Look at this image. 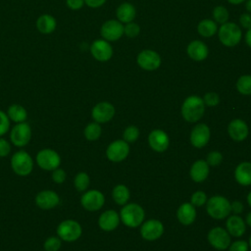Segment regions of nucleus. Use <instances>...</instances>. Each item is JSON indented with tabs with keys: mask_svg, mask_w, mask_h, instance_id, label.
Wrapping results in <instances>:
<instances>
[{
	"mask_svg": "<svg viewBox=\"0 0 251 251\" xmlns=\"http://www.w3.org/2000/svg\"><path fill=\"white\" fill-rule=\"evenodd\" d=\"M205 103L202 98L196 95L187 97L181 106V115L183 119L189 123L199 121L204 114Z\"/></svg>",
	"mask_w": 251,
	"mask_h": 251,
	"instance_id": "nucleus-1",
	"label": "nucleus"
},
{
	"mask_svg": "<svg viewBox=\"0 0 251 251\" xmlns=\"http://www.w3.org/2000/svg\"><path fill=\"white\" fill-rule=\"evenodd\" d=\"M11 168L19 176H26L33 170V159L25 150H19L11 157Z\"/></svg>",
	"mask_w": 251,
	"mask_h": 251,
	"instance_id": "nucleus-2",
	"label": "nucleus"
},
{
	"mask_svg": "<svg viewBox=\"0 0 251 251\" xmlns=\"http://www.w3.org/2000/svg\"><path fill=\"white\" fill-rule=\"evenodd\" d=\"M57 235L65 242L76 241L82 233V227L80 224L75 220L68 219L62 221L56 228Z\"/></svg>",
	"mask_w": 251,
	"mask_h": 251,
	"instance_id": "nucleus-3",
	"label": "nucleus"
},
{
	"mask_svg": "<svg viewBox=\"0 0 251 251\" xmlns=\"http://www.w3.org/2000/svg\"><path fill=\"white\" fill-rule=\"evenodd\" d=\"M37 166L43 171L52 172L61 165V156L59 153L51 148H44L37 152L35 156Z\"/></svg>",
	"mask_w": 251,
	"mask_h": 251,
	"instance_id": "nucleus-4",
	"label": "nucleus"
},
{
	"mask_svg": "<svg viewBox=\"0 0 251 251\" xmlns=\"http://www.w3.org/2000/svg\"><path fill=\"white\" fill-rule=\"evenodd\" d=\"M218 35L220 41L225 46L233 47L239 43L242 33L240 27L236 24L226 22L221 25Z\"/></svg>",
	"mask_w": 251,
	"mask_h": 251,
	"instance_id": "nucleus-5",
	"label": "nucleus"
},
{
	"mask_svg": "<svg viewBox=\"0 0 251 251\" xmlns=\"http://www.w3.org/2000/svg\"><path fill=\"white\" fill-rule=\"evenodd\" d=\"M121 219L126 226L136 227L144 220V210L138 204H127L121 210Z\"/></svg>",
	"mask_w": 251,
	"mask_h": 251,
	"instance_id": "nucleus-6",
	"label": "nucleus"
},
{
	"mask_svg": "<svg viewBox=\"0 0 251 251\" xmlns=\"http://www.w3.org/2000/svg\"><path fill=\"white\" fill-rule=\"evenodd\" d=\"M31 127L26 122L16 124L10 130V140L16 147L26 146L31 139Z\"/></svg>",
	"mask_w": 251,
	"mask_h": 251,
	"instance_id": "nucleus-7",
	"label": "nucleus"
},
{
	"mask_svg": "<svg viewBox=\"0 0 251 251\" xmlns=\"http://www.w3.org/2000/svg\"><path fill=\"white\" fill-rule=\"evenodd\" d=\"M230 211V203L223 196H213L208 200L207 212L214 219H224L229 215Z\"/></svg>",
	"mask_w": 251,
	"mask_h": 251,
	"instance_id": "nucleus-8",
	"label": "nucleus"
},
{
	"mask_svg": "<svg viewBox=\"0 0 251 251\" xmlns=\"http://www.w3.org/2000/svg\"><path fill=\"white\" fill-rule=\"evenodd\" d=\"M105 198L102 192L96 189L87 190L84 192L80 197V204L81 206L90 212L98 211L104 205Z\"/></svg>",
	"mask_w": 251,
	"mask_h": 251,
	"instance_id": "nucleus-9",
	"label": "nucleus"
},
{
	"mask_svg": "<svg viewBox=\"0 0 251 251\" xmlns=\"http://www.w3.org/2000/svg\"><path fill=\"white\" fill-rule=\"evenodd\" d=\"M34 201L39 209L52 210L60 204V196L54 190L44 189L36 194Z\"/></svg>",
	"mask_w": 251,
	"mask_h": 251,
	"instance_id": "nucleus-10",
	"label": "nucleus"
},
{
	"mask_svg": "<svg viewBox=\"0 0 251 251\" xmlns=\"http://www.w3.org/2000/svg\"><path fill=\"white\" fill-rule=\"evenodd\" d=\"M100 34L107 41H117L124 34V25L117 20L106 21L100 28Z\"/></svg>",
	"mask_w": 251,
	"mask_h": 251,
	"instance_id": "nucleus-11",
	"label": "nucleus"
},
{
	"mask_svg": "<svg viewBox=\"0 0 251 251\" xmlns=\"http://www.w3.org/2000/svg\"><path fill=\"white\" fill-rule=\"evenodd\" d=\"M92 57L99 62H106L113 56V48L109 41L105 39H96L90 45Z\"/></svg>",
	"mask_w": 251,
	"mask_h": 251,
	"instance_id": "nucleus-12",
	"label": "nucleus"
},
{
	"mask_svg": "<svg viewBox=\"0 0 251 251\" xmlns=\"http://www.w3.org/2000/svg\"><path fill=\"white\" fill-rule=\"evenodd\" d=\"M138 66L145 71H154L157 70L161 65L160 55L153 50H143L141 51L136 58Z\"/></svg>",
	"mask_w": 251,
	"mask_h": 251,
	"instance_id": "nucleus-13",
	"label": "nucleus"
},
{
	"mask_svg": "<svg viewBox=\"0 0 251 251\" xmlns=\"http://www.w3.org/2000/svg\"><path fill=\"white\" fill-rule=\"evenodd\" d=\"M115 115V107L106 101L97 103L91 111V117L94 122L98 124H104L112 120Z\"/></svg>",
	"mask_w": 251,
	"mask_h": 251,
	"instance_id": "nucleus-14",
	"label": "nucleus"
},
{
	"mask_svg": "<svg viewBox=\"0 0 251 251\" xmlns=\"http://www.w3.org/2000/svg\"><path fill=\"white\" fill-rule=\"evenodd\" d=\"M208 240L210 244L219 250L226 249L230 244L229 233L223 227H214L208 233Z\"/></svg>",
	"mask_w": 251,
	"mask_h": 251,
	"instance_id": "nucleus-15",
	"label": "nucleus"
},
{
	"mask_svg": "<svg viewBox=\"0 0 251 251\" xmlns=\"http://www.w3.org/2000/svg\"><path fill=\"white\" fill-rule=\"evenodd\" d=\"M129 152V146L125 140H116L112 142L106 150L107 158L112 162H121L125 160Z\"/></svg>",
	"mask_w": 251,
	"mask_h": 251,
	"instance_id": "nucleus-16",
	"label": "nucleus"
},
{
	"mask_svg": "<svg viewBox=\"0 0 251 251\" xmlns=\"http://www.w3.org/2000/svg\"><path fill=\"white\" fill-rule=\"evenodd\" d=\"M164 232L163 224L158 220H149L145 222L141 228L140 233L141 236L146 240H156L158 239Z\"/></svg>",
	"mask_w": 251,
	"mask_h": 251,
	"instance_id": "nucleus-17",
	"label": "nucleus"
},
{
	"mask_svg": "<svg viewBox=\"0 0 251 251\" xmlns=\"http://www.w3.org/2000/svg\"><path fill=\"white\" fill-rule=\"evenodd\" d=\"M210 139V128L205 124H199L190 133V142L194 147H204Z\"/></svg>",
	"mask_w": 251,
	"mask_h": 251,
	"instance_id": "nucleus-18",
	"label": "nucleus"
},
{
	"mask_svg": "<svg viewBox=\"0 0 251 251\" xmlns=\"http://www.w3.org/2000/svg\"><path fill=\"white\" fill-rule=\"evenodd\" d=\"M150 147L157 152H164L169 147L168 134L161 129H154L148 136Z\"/></svg>",
	"mask_w": 251,
	"mask_h": 251,
	"instance_id": "nucleus-19",
	"label": "nucleus"
},
{
	"mask_svg": "<svg viewBox=\"0 0 251 251\" xmlns=\"http://www.w3.org/2000/svg\"><path fill=\"white\" fill-rule=\"evenodd\" d=\"M227 131L229 136L236 141H242L244 140L249 132L248 129V126L247 124L239 119L233 120L229 123L228 127H227Z\"/></svg>",
	"mask_w": 251,
	"mask_h": 251,
	"instance_id": "nucleus-20",
	"label": "nucleus"
},
{
	"mask_svg": "<svg viewBox=\"0 0 251 251\" xmlns=\"http://www.w3.org/2000/svg\"><path fill=\"white\" fill-rule=\"evenodd\" d=\"M119 224L120 216L114 210H107L103 212L98 219V225L100 228L105 231L114 230L119 226Z\"/></svg>",
	"mask_w": 251,
	"mask_h": 251,
	"instance_id": "nucleus-21",
	"label": "nucleus"
},
{
	"mask_svg": "<svg viewBox=\"0 0 251 251\" xmlns=\"http://www.w3.org/2000/svg\"><path fill=\"white\" fill-rule=\"evenodd\" d=\"M187 54L194 61H203L208 57L207 45L200 40H193L187 46Z\"/></svg>",
	"mask_w": 251,
	"mask_h": 251,
	"instance_id": "nucleus-22",
	"label": "nucleus"
},
{
	"mask_svg": "<svg viewBox=\"0 0 251 251\" xmlns=\"http://www.w3.org/2000/svg\"><path fill=\"white\" fill-rule=\"evenodd\" d=\"M35 25L40 33L50 34L53 31H55L57 27V21L50 14H42L37 18Z\"/></svg>",
	"mask_w": 251,
	"mask_h": 251,
	"instance_id": "nucleus-23",
	"label": "nucleus"
},
{
	"mask_svg": "<svg viewBox=\"0 0 251 251\" xmlns=\"http://www.w3.org/2000/svg\"><path fill=\"white\" fill-rule=\"evenodd\" d=\"M176 217L182 225L188 226L192 224L196 218L195 208L190 203H183L177 209Z\"/></svg>",
	"mask_w": 251,
	"mask_h": 251,
	"instance_id": "nucleus-24",
	"label": "nucleus"
},
{
	"mask_svg": "<svg viewBox=\"0 0 251 251\" xmlns=\"http://www.w3.org/2000/svg\"><path fill=\"white\" fill-rule=\"evenodd\" d=\"M236 181L244 186L251 184V163L242 162L240 163L234 172Z\"/></svg>",
	"mask_w": 251,
	"mask_h": 251,
	"instance_id": "nucleus-25",
	"label": "nucleus"
},
{
	"mask_svg": "<svg viewBox=\"0 0 251 251\" xmlns=\"http://www.w3.org/2000/svg\"><path fill=\"white\" fill-rule=\"evenodd\" d=\"M116 15L118 18V21L121 22L122 24H127L130 23L134 20L135 15H136V11L135 8L132 4L130 3H123L121 4L116 11Z\"/></svg>",
	"mask_w": 251,
	"mask_h": 251,
	"instance_id": "nucleus-26",
	"label": "nucleus"
},
{
	"mask_svg": "<svg viewBox=\"0 0 251 251\" xmlns=\"http://www.w3.org/2000/svg\"><path fill=\"white\" fill-rule=\"evenodd\" d=\"M209 175V166L206 161H196L190 169V176L196 182H201L207 178Z\"/></svg>",
	"mask_w": 251,
	"mask_h": 251,
	"instance_id": "nucleus-27",
	"label": "nucleus"
},
{
	"mask_svg": "<svg viewBox=\"0 0 251 251\" xmlns=\"http://www.w3.org/2000/svg\"><path fill=\"white\" fill-rule=\"evenodd\" d=\"M226 228L232 236L239 237L245 232V223L239 216H230L226 221Z\"/></svg>",
	"mask_w": 251,
	"mask_h": 251,
	"instance_id": "nucleus-28",
	"label": "nucleus"
},
{
	"mask_svg": "<svg viewBox=\"0 0 251 251\" xmlns=\"http://www.w3.org/2000/svg\"><path fill=\"white\" fill-rule=\"evenodd\" d=\"M7 116L11 122L15 124L25 122L27 119V111L21 104H12L7 109Z\"/></svg>",
	"mask_w": 251,
	"mask_h": 251,
	"instance_id": "nucleus-29",
	"label": "nucleus"
},
{
	"mask_svg": "<svg viewBox=\"0 0 251 251\" xmlns=\"http://www.w3.org/2000/svg\"><path fill=\"white\" fill-rule=\"evenodd\" d=\"M197 31L203 37H211L218 31V26L215 21L205 19L198 24Z\"/></svg>",
	"mask_w": 251,
	"mask_h": 251,
	"instance_id": "nucleus-30",
	"label": "nucleus"
},
{
	"mask_svg": "<svg viewBox=\"0 0 251 251\" xmlns=\"http://www.w3.org/2000/svg\"><path fill=\"white\" fill-rule=\"evenodd\" d=\"M113 198L119 205H124L129 198V190L124 184H118L113 189Z\"/></svg>",
	"mask_w": 251,
	"mask_h": 251,
	"instance_id": "nucleus-31",
	"label": "nucleus"
},
{
	"mask_svg": "<svg viewBox=\"0 0 251 251\" xmlns=\"http://www.w3.org/2000/svg\"><path fill=\"white\" fill-rule=\"evenodd\" d=\"M101 132H102V129H101V126L98 123L96 122H93V123H89L85 127H84V130H83V133H84V137L89 140V141H94V140H97L100 135H101Z\"/></svg>",
	"mask_w": 251,
	"mask_h": 251,
	"instance_id": "nucleus-32",
	"label": "nucleus"
},
{
	"mask_svg": "<svg viewBox=\"0 0 251 251\" xmlns=\"http://www.w3.org/2000/svg\"><path fill=\"white\" fill-rule=\"evenodd\" d=\"M89 183H90V178H89V176L86 173L79 172L75 176L74 185H75V188L78 192L86 191V189L89 186Z\"/></svg>",
	"mask_w": 251,
	"mask_h": 251,
	"instance_id": "nucleus-33",
	"label": "nucleus"
},
{
	"mask_svg": "<svg viewBox=\"0 0 251 251\" xmlns=\"http://www.w3.org/2000/svg\"><path fill=\"white\" fill-rule=\"evenodd\" d=\"M236 89L243 95H251V75H241L236 81Z\"/></svg>",
	"mask_w": 251,
	"mask_h": 251,
	"instance_id": "nucleus-34",
	"label": "nucleus"
},
{
	"mask_svg": "<svg viewBox=\"0 0 251 251\" xmlns=\"http://www.w3.org/2000/svg\"><path fill=\"white\" fill-rule=\"evenodd\" d=\"M62 240L58 235H52L45 239L43 243V249L45 251H59L62 247Z\"/></svg>",
	"mask_w": 251,
	"mask_h": 251,
	"instance_id": "nucleus-35",
	"label": "nucleus"
},
{
	"mask_svg": "<svg viewBox=\"0 0 251 251\" xmlns=\"http://www.w3.org/2000/svg\"><path fill=\"white\" fill-rule=\"evenodd\" d=\"M213 17L218 24H225L228 20V12L224 6H217L213 10Z\"/></svg>",
	"mask_w": 251,
	"mask_h": 251,
	"instance_id": "nucleus-36",
	"label": "nucleus"
},
{
	"mask_svg": "<svg viewBox=\"0 0 251 251\" xmlns=\"http://www.w3.org/2000/svg\"><path fill=\"white\" fill-rule=\"evenodd\" d=\"M139 135V130L134 126H127L124 131V139L126 142H134Z\"/></svg>",
	"mask_w": 251,
	"mask_h": 251,
	"instance_id": "nucleus-37",
	"label": "nucleus"
},
{
	"mask_svg": "<svg viewBox=\"0 0 251 251\" xmlns=\"http://www.w3.org/2000/svg\"><path fill=\"white\" fill-rule=\"evenodd\" d=\"M10 120L7 113L0 110V137L5 135L10 129Z\"/></svg>",
	"mask_w": 251,
	"mask_h": 251,
	"instance_id": "nucleus-38",
	"label": "nucleus"
},
{
	"mask_svg": "<svg viewBox=\"0 0 251 251\" xmlns=\"http://www.w3.org/2000/svg\"><path fill=\"white\" fill-rule=\"evenodd\" d=\"M139 31H140V27L137 24L133 23V22H130V23H127L125 26H124V33L127 36V37H130V38H133L135 36H137L139 34Z\"/></svg>",
	"mask_w": 251,
	"mask_h": 251,
	"instance_id": "nucleus-39",
	"label": "nucleus"
},
{
	"mask_svg": "<svg viewBox=\"0 0 251 251\" xmlns=\"http://www.w3.org/2000/svg\"><path fill=\"white\" fill-rule=\"evenodd\" d=\"M51 178L52 180L57 183V184H62L63 182H65L66 178H67V173L65 172V170L61 169L60 167L55 169L54 171H52V175H51Z\"/></svg>",
	"mask_w": 251,
	"mask_h": 251,
	"instance_id": "nucleus-40",
	"label": "nucleus"
},
{
	"mask_svg": "<svg viewBox=\"0 0 251 251\" xmlns=\"http://www.w3.org/2000/svg\"><path fill=\"white\" fill-rule=\"evenodd\" d=\"M207 196L203 191H196L191 196V204L194 206H202L206 203Z\"/></svg>",
	"mask_w": 251,
	"mask_h": 251,
	"instance_id": "nucleus-41",
	"label": "nucleus"
},
{
	"mask_svg": "<svg viewBox=\"0 0 251 251\" xmlns=\"http://www.w3.org/2000/svg\"><path fill=\"white\" fill-rule=\"evenodd\" d=\"M223 160V155L219 151H212L207 155V164L211 166L219 165Z\"/></svg>",
	"mask_w": 251,
	"mask_h": 251,
	"instance_id": "nucleus-42",
	"label": "nucleus"
},
{
	"mask_svg": "<svg viewBox=\"0 0 251 251\" xmlns=\"http://www.w3.org/2000/svg\"><path fill=\"white\" fill-rule=\"evenodd\" d=\"M203 101L206 105H208L210 107H213V106H217L219 104L220 97L215 92H208V93L205 94V96L203 98Z\"/></svg>",
	"mask_w": 251,
	"mask_h": 251,
	"instance_id": "nucleus-43",
	"label": "nucleus"
},
{
	"mask_svg": "<svg viewBox=\"0 0 251 251\" xmlns=\"http://www.w3.org/2000/svg\"><path fill=\"white\" fill-rule=\"evenodd\" d=\"M11 153V143L3 137H0V158L7 157Z\"/></svg>",
	"mask_w": 251,
	"mask_h": 251,
	"instance_id": "nucleus-44",
	"label": "nucleus"
},
{
	"mask_svg": "<svg viewBox=\"0 0 251 251\" xmlns=\"http://www.w3.org/2000/svg\"><path fill=\"white\" fill-rule=\"evenodd\" d=\"M228 247H229L228 251H247L248 250V244L244 240L235 241Z\"/></svg>",
	"mask_w": 251,
	"mask_h": 251,
	"instance_id": "nucleus-45",
	"label": "nucleus"
},
{
	"mask_svg": "<svg viewBox=\"0 0 251 251\" xmlns=\"http://www.w3.org/2000/svg\"><path fill=\"white\" fill-rule=\"evenodd\" d=\"M66 5L69 9L77 11L84 5V0H66Z\"/></svg>",
	"mask_w": 251,
	"mask_h": 251,
	"instance_id": "nucleus-46",
	"label": "nucleus"
},
{
	"mask_svg": "<svg viewBox=\"0 0 251 251\" xmlns=\"http://www.w3.org/2000/svg\"><path fill=\"white\" fill-rule=\"evenodd\" d=\"M239 23L242 25V27L249 29L251 28V14L244 13L239 18Z\"/></svg>",
	"mask_w": 251,
	"mask_h": 251,
	"instance_id": "nucleus-47",
	"label": "nucleus"
},
{
	"mask_svg": "<svg viewBox=\"0 0 251 251\" xmlns=\"http://www.w3.org/2000/svg\"><path fill=\"white\" fill-rule=\"evenodd\" d=\"M106 0H84V4H86L90 8H99L104 5Z\"/></svg>",
	"mask_w": 251,
	"mask_h": 251,
	"instance_id": "nucleus-48",
	"label": "nucleus"
},
{
	"mask_svg": "<svg viewBox=\"0 0 251 251\" xmlns=\"http://www.w3.org/2000/svg\"><path fill=\"white\" fill-rule=\"evenodd\" d=\"M230 210L234 213V214H239L243 211V205L241 202L239 201H233L230 204Z\"/></svg>",
	"mask_w": 251,
	"mask_h": 251,
	"instance_id": "nucleus-49",
	"label": "nucleus"
},
{
	"mask_svg": "<svg viewBox=\"0 0 251 251\" xmlns=\"http://www.w3.org/2000/svg\"><path fill=\"white\" fill-rule=\"evenodd\" d=\"M245 41L247 45L251 48V28H249L245 34Z\"/></svg>",
	"mask_w": 251,
	"mask_h": 251,
	"instance_id": "nucleus-50",
	"label": "nucleus"
},
{
	"mask_svg": "<svg viewBox=\"0 0 251 251\" xmlns=\"http://www.w3.org/2000/svg\"><path fill=\"white\" fill-rule=\"evenodd\" d=\"M245 7H246V10L249 12V14H251V0H247Z\"/></svg>",
	"mask_w": 251,
	"mask_h": 251,
	"instance_id": "nucleus-51",
	"label": "nucleus"
},
{
	"mask_svg": "<svg viewBox=\"0 0 251 251\" xmlns=\"http://www.w3.org/2000/svg\"><path fill=\"white\" fill-rule=\"evenodd\" d=\"M230 4H233V5H237V4H240L242 2H244L245 0H227Z\"/></svg>",
	"mask_w": 251,
	"mask_h": 251,
	"instance_id": "nucleus-52",
	"label": "nucleus"
},
{
	"mask_svg": "<svg viewBox=\"0 0 251 251\" xmlns=\"http://www.w3.org/2000/svg\"><path fill=\"white\" fill-rule=\"evenodd\" d=\"M246 223L248 226H251V212L248 213V215L246 216Z\"/></svg>",
	"mask_w": 251,
	"mask_h": 251,
	"instance_id": "nucleus-53",
	"label": "nucleus"
},
{
	"mask_svg": "<svg viewBox=\"0 0 251 251\" xmlns=\"http://www.w3.org/2000/svg\"><path fill=\"white\" fill-rule=\"evenodd\" d=\"M247 201H248V204H249L250 207H251V191L249 192V194H248V196H247Z\"/></svg>",
	"mask_w": 251,
	"mask_h": 251,
	"instance_id": "nucleus-54",
	"label": "nucleus"
},
{
	"mask_svg": "<svg viewBox=\"0 0 251 251\" xmlns=\"http://www.w3.org/2000/svg\"><path fill=\"white\" fill-rule=\"evenodd\" d=\"M249 245H250V247H251V236H250V238H249Z\"/></svg>",
	"mask_w": 251,
	"mask_h": 251,
	"instance_id": "nucleus-55",
	"label": "nucleus"
}]
</instances>
